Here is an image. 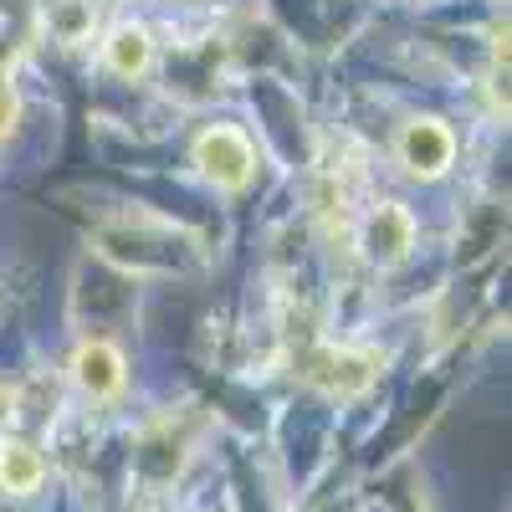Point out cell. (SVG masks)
<instances>
[{"label":"cell","mask_w":512,"mask_h":512,"mask_svg":"<svg viewBox=\"0 0 512 512\" xmlns=\"http://www.w3.org/2000/svg\"><path fill=\"white\" fill-rule=\"evenodd\" d=\"M16 113H21V108H16V93L6 88V82H0V139H6L11 128H16Z\"/></svg>","instance_id":"ba28073f"},{"label":"cell","mask_w":512,"mask_h":512,"mask_svg":"<svg viewBox=\"0 0 512 512\" xmlns=\"http://www.w3.org/2000/svg\"><path fill=\"white\" fill-rule=\"evenodd\" d=\"M451 154H456V139H451V128H441L436 118H415L400 134V159L420 180H436L441 169L451 164Z\"/></svg>","instance_id":"7a4b0ae2"},{"label":"cell","mask_w":512,"mask_h":512,"mask_svg":"<svg viewBox=\"0 0 512 512\" xmlns=\"http://www.w3.org/2000/svg\"><path fill=\"white\" fill-rule=\"evenodd\" d=\"M364 246H369V256L374 262H400V256L415 246V221H410V210L405 205H395V200H384L374 216H369V226H364Z\"/></svg>","instance_id":"3957f363"},{"label":"cell","mask_w":512,"mask_h":512,"mask_svg":"<svg viewBox=\"0 0 512 512\" xmlns=\"http://www.w3.org/2000/svg\"><path fill=\"white\" fill-rule=\"evenodd\" d=\"M41 472H47V466H41V456L31 446H21V441L0 446V487H6V492H36Z\"/></svg>","instance_id":"8992f818"},{"label":"cell","mask_w":512,"mask_h":512,"mask_svg":"<svg viewBox=\"0 0 512 512\" xmlns=\"http://www.w3.org/2000/svg\"><path fill=\"white\" fill-rule=\"evenodd\" d=\"M149 57H154V47H149V31H144V26H118V31H113L108 62H113L118 77H139V72L149 67Z\"/></svg>","instance_id":"52a82bcc"},{"label":"cell","mask_w":512,"mask_h":512,"mask_svg":"<svg viewBox=\"0 0 512 512\" xmlns=\"http://www.w3.org/2000/svg\"><path fill=\"white\" fill-rule=\"evenodd\" d=\"M72 374H77V384H82L88 395L108 400V395L123 390V354H118L113 344H103V338H93V344H82V349H77Z\"/></svg>","instance_id":"5b68a950"},{"label":"cell","mask_w":512,"mask_h":512,"mask_svg":"<svg viewBox=\"0 0 512 512\" xmlns=\"http://www.w3.org/2000/svg\"><path fill=\"white\" fill-rule=\"evenodd\" d=\"M374 354H344V349H328V354H318V359H308V379L313 384H323L328 395H354V390H364V384L374 379Z\"/></svg>","instance_id":"277c9868"},{"label":"cell","mask_w":512,"mask_h":512,"mask_svg":"<svg viewBox=\"0 0 512 512\" xmlns=\"http://www.w3.org/2000/svg\"><path fill=\"white\" fill-rule=\"evenodd\" d=\"M195 164H200L221 190H241V185L251 180V169H256L251 144L236 134V128H210V134H200V144H195Z\"/></svg>","instance_id":"6da1fadb"}]
</instances>
